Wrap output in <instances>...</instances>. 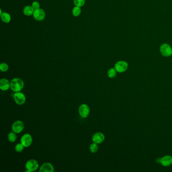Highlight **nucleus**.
Wrapping results in <instances>:
<instances>
[{
    "label": "nucleus",
    "mask_w": 172,
    "mask_h": 172,
    "mask_svg": "<svg viewBox=\"0 0 172 172\" xmlns=\"http://www.w3.org/2000/svg\"><path fill=\"white\" fill-rule=\"evenodd\" d=\"M24 147H25L21 143L18 144L15 146V150L17 153H21L22 151H23Z\"/></svg>",
    "instance_id": "obj_22"
},
{
    "label": "nucleus",
    "mask_w": 172,
    "mask_h": 172,
    "mask_svg": "<svg viewBox=\"0 0 172 172\" xmlns=\"http://www.w3.org/2000/svg\"><path fill=\"white\" fill-rule=\"evenodd\" d=\"M35 9L31 6H25L23 10V14L26 16H31L33 15Z\"/></svg>",
    "instance_id": "obj_14"
},
{
    "label": "nucleus",
    "mask_w": 172,
    "mask_h": 172,
    "mask_svg": "<svg viewBox=\"0 0 172 172\" xmlns=\"http://www.w3.org/2000/svg\"><path fill=\"white\" fill-rule=\"evenodd\" d=\"M160 51L162 55L164 57H169L172 55V48L168 44L164 43L160 46Z\"/></svg>",
    "instance_id": "obj_2"
},
{
    "label": "nucleus",
    "mask_w": 172,
    "mask_h": 172,
    "mask_svg": "<svg viewBox=\"0 0 172 172\" xmlns=\"http://www.w3.org/2000/svg\"><path fill=\"white\" fill-rule=\"evenodd\" d=\"M161 164L164 166H169L172 164V157L166 155L161 159Z\"/></svg>",
    "instance_id": "obj_12"
},
{
    "label": "nucleus",
    "mask_w": 172,
    "mask_h": 172,
    "mask_svg": "<svg viewBox=\"0 0 172 172\" xmlns=\"http://www.w3.org/2000/svg\"><path fill=\"white\" fill-rule=\"evenodd\" d=\"M14 100L18 105H23L26 102V98L25 94L20 92H15L13 96Z\"/></svg>",
    "instance_id": "obj_4"
},
{
    "label": "nucleus",
    "mask_w": 172,
    "mask_h": 172,
    "mask_svg": "<svg viewBox=\"0 0 172 172\" xmlns=\"http://www.w3.org/2000/svg\"><path fill=\"white\" fill-rule=\"evenodd\" d=\"M0 15H1V18L2 21L4 23H9L11 21V16L7 12H2V13L0 14Z\"/></svg>",
    "instance_id": "obj_15"
},
{
    "label": "nucleus",
    "mask_w": 172,
    "mask_h": 172,
    "mask_svg": "<svg viewBox=\"0 0 172 172\" xmlns=\"http://www.w3.org/2000/svg\"><path fill=\"white\" fill-rule=\"evenodd\" d=\"M31 6L35 10L38 9L40 8V4L37 1H34L31 4Z\"/></svg>",
    "instance_id": "obj_23"
},
{
    "label": "nucleus",
    "mask_w": 172,
    "mask_h": 172,
    "mask_svg": "<svg viewBox=\"0 0 172 172\" xmlns=\"http://www.w3.org/2000/svg\"><path fill=\"white\" fill-rule=\"evenodd\" d=\"M73 2L75 6L81 7L85 5V0H73Z\"/></svg>",
    "instance_id": "obj_20"
},
{
    "label": "nucleus",
    "mask_w": 172,
    "mask_h": 172,
    "mask_svg": "<svg viewBox=\"0 0 172 172\" xmlns=\"http://www.w3.org/2000/svg\"><path fill=\"white\" fill-rule=\"evenodd\" d=\"M89 150L92 153H96L98 150V144L93 142L89 146Z\"/></svg>",
    "instance_id": "obj_19"
},
{
    "label": "nucleus",
    "mask_w": 172,
    "mask_h": 172,
    "mask_svg": "<svg viewBox=\"0 0 172 172\" xmlns=\"http://www.w3.org/2000/svg\"><path fill=\"white\" fill-rule=\"evenodd\" d=\"M39 168V164L37 161L34 159L29 160L25 164V168L26 172H35Z\"/></svg>",
    "instance_id": "obj_3"
},
{
    "label": "nucleus",
    "mask_w": 172,
    "mask_h": 172,
    "mask_svg": "<svg viewBox=\"0 0 172 172\" xmlns=\"http://www.w3.org/2000/svg\"><path fill=\"white\" fill-rule=\"evenodd\" d=\"M0 88L3 91H6L10 88V82L7 79L2 78L0 80Z\"/></svg>",
    "instance_id": "obj_13"
},
{
    "label": "nucleus",
    "mask_w": 172,
    "mask_h": 172,
    "mask_svg": "<svg viewBox=\"0 0 172 172\" xmlns=\"http://www.w3.org/2000/svg\"><path fill=\"white\" fill-rule=\"evenodd\" d=\"M39 172H54V167L53 164L50 163H46L40 166Z\"/></svg>",
    "instance_id": "obj_11"
},
{
    "label": "nucleus",
    "mask_w": 172,
    "mask_h": 172,
    "mask_svg": "<svg viewBox=\"0 0 172 172\" xmlns=\"http://www.w3.org/2000/svg\"><path fill=\"white\" fill-rule=\"evenodd\" d=\"M117 71L115 68H111L107 72V76L110 78H114L117 75Z\"/></svg>",
    "instance_id": "obj_16"
},
{
    "label": "nucleus",
    "mask_w": 172,
    "mask_h": 172,
    "mask_svg": "<svg viewBox=\"0 0 172 172\" xmlns=\"http://www.w3.org/2000/svg\"><path fill=\"white\" fill-rule=\"evenodd\" d=\"M33 16L34 19L36 21H42L45 18L46 13L44 10L40 8L38 9L35 10Z\"/></svg>",
    "instance_id": "obj_9"
},
{
    "label": "nucleus",
    "mask_w": 172,
    "mask_h": 172,
    "mask_svg": "<svg viewBox=\"0 0 172 172\" xmlns=\"http://www.w3.org/2000/svg\"><path fill=\"white\" fill-rule=\"evenodd\" d=\"M21 144L25 147L30 146L33 144V139L31 134L26 133L22 136L20 140Z\"/></svg>",
    "instance_id": "obj_8"
},
{
    "label": "nucleus",
    "mask_w": 172,
    "mask_h": 172,
    "mask_svg": "<svg viewBox=\"0 0 172 172\" xmlns=\"http://www.w3.org/2000/svg\"><path fill=\"white\" fill-rule=\"evenodd\" d=\"M24 86V83L21 79L15 78L10 82V88L13 92H17L21 91Z\"/></svg>",
    "instance_id": "obj_1"
},
{
    "label": "nucleus",
    "mask_w": 172,
    "mask_h": 172,
    "mask_svg": "<svg viewBox=\"0 0 172 172\" xmlns=\"http://www.w3.org/2000/svg\"><path fill=\"white\" fill-rule=\"evenodd\" d=\"M78 113L82 118H86L89 115L90 108L87 105L83 103L79 107Z\"/></svg>",
    "instance_id": "obj_5"
},
{
    "label": "nucleus",
    "mask_w": 172,
    "mask_h": 172,
    "mask_svg": "<svg viewBox=\"0 0 172 172\" xmlns=\"http://www.w3.org/2000/svg\"><path fill=\"white\" fill-rule=\"evenodd\" d=\"M72 13L73 15L75 17H78L79 16H80L81 13V7L78 6H75L73 8Z\"/></svg>",
    "instance_id": "obj_17"
},
{
    "label": "nucleus",
    "mask_w": 172,
    "mask_h": 172,
    "mask_svg": "<svg viewBox=\"0 0 172 172\" xmlns=\"http://www.w3.org/2000/svg\"><path fill=\"white\" fill-rule=\"evenodd\" d=\"M115 68L117 72L120 73L125 72L128 69V63L125 61H119L115 64Z\"/></svg>",
    "instance_id": "obj_6"
},
{
    "label": "nucleus",
    "mask_w": 172,
    "mask_h": 172,
    "mask_svg": "<svg viewBox=\"0 0 172 172\" xmlns=\"http://www.w3.org/2000/svg\"><path fill=\"white\" fill-rule=\"evenodd\" d=\"M9 69V66L8 64L5 63H2L0 64V70L3 72H5L8 71Z\"/></svg>",
    "instance_id": "obj_21"
},
{
    "label": "nucleus",
    "mask_w": 172,
    "mask_h": 172,
    "mask_svg": "<svg viewBox=\"0 0 172 172\" xmlns=\"http://www.w3.org/2000/svg\"><path fill=\"white\" fill-rule=\"evenodd\" d=\"M8 140L10 142H14L17 139L16 133L13 131L10 132L8 135Z\"/></svg>",
    "instance_id": "obj_18"
},
{
    "label": "nucleus",
    "mask_w": 172,
    "mask_h": 172,
    "mask_svg": "<svg viewBox=\"0 0 172 172\" xmlns=\"http://www.w3.org/2000/svg\"><path fill=\"white\" fill-rule=\"evenodd\" d=\"M105 139V135L101 132H98L94 134L92 137V140L93 142L97 144H101L103 143Z\"/></svg>",
    "instance_id": "obj_10"
},
{
    "label": "nucleus",
    "mask_w": 172,
    "mask_h": 172,
    "mask_svg": "<svg viewBox=\"0 0 172 172\" xmlns=\"http://www.w3.org/2000/svg\"><path fill=\"white\" fill-rule=\"evenodd\" d=\"M11 128L12 131L15 132L16 134H19L24 130V125L21 121H16L12 125Z\"/></svg>",
    "instance_id": "obj_7"
}]
</instances>
